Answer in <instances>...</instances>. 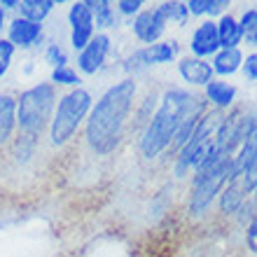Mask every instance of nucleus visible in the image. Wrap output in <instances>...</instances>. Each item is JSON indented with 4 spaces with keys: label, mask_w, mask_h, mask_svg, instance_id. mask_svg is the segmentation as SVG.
Listing matches in <instances>:
<instances>
[{
    "label": "nucleus",
    "mask_w": 257,
    "mask_h": 257,
    "mask_svg": "<svg viewBox=\"0 0 257 257\" xmlns=\"http://www.w3.org/2000/svg\"><path fill=\"white\" fill-rule=\"evenodd\" d=\"M108 52H110V35L105 33L94 35L87 47L80 52V56H77V68L84 75H96L103 68L105 59H108Z\"/></svg>",
    "instance_id": "obj_9"
},
{
    "label": "nucleus",
    "mask_w": 257,
    "mask_h": 257,
    "mask_svg": "<svg viewBox=\"0 0 257 257\" xmlns=\"http://www.w3.org/2000/svg\"><path fill=\"white\" fill-rule=\"evenodd\" d=\"M220 52V40H217V26L213 19L201 21L194 28L190 38V56L208 61V56H215Z\"/></svg>",
    "instance_id": "obj_7"
},
{
    "label": "nucleus",
    "mask_w": 257,
    "mask_h": 257,
    "mask_svg": "<svg viewBox=\"0 0 257 257\" xmlns=\"http://www.w3.org/2000/svg\"><path fill=\"white\" fill-rule=\"evenodd\" d=\"M257 157V126L252 128L250 134L245 136L241 145L236 148V152L231 155V164H234V178H241L248 171L252 162H255Z\"/></svg>",
    "instance_id": "obj_14"
},
{
    "label": "nucleus",
    "mask_w": 257,
    "mask_h": 257,
    "mask_svg": "<svg viewBox=\"0 0 257 257\" xmlns=\"http://www.w3.org/2000/svg\"><path fill=\"white\" fill-rule=\"evenodd\" d=\"M245 82H257V52H250L248 56H243V66H241Z\"/></svg>",
    "instance_id": "obj_29"
},
{
    "label": "nucleus",
    "mask_w": 257,
    "mask_h": 257,
    "mask_svg": "<svg viewBox=\"0 0 257 257\" xmlns=\"http://www.w3.org/2000/svg\"><path fill=\"white\" fill-rule=\"evenodd\" d=\"M145 54H148L150 66L171 63V61H176L178 54H180V45H178V40H159L155 45L145 47Z\"/></svg>",
    "instance_id": "obj_18"
},
{
    "label": "nucleus",
    "mask_w": 257,
    "mask_h": 257,
    "mask_svg": "<svg viewBox=\"0 0 257 257\" xmlns=\"http://www.w3.org/2000/svg\"><path fill=\"white\" fill-rule=\"evenodd\" d=\"M14 45L7 38H0V77H5V73L10 70V63H12L14 56Z\"/></svg>",
    "instance_id": "obj_26"
},
{
    "label": "nucleus",
    "mask_w": 257,
    "mask_h": 257,
    "mask_svg": "<svg viewBox=\"0 0 257 257\" xmlns=\"http://www.w3.org/2000/svg\"><path fill=\"white\" fill-rule=\"evenodd\" d=\"M245 245H248V250L252 255H257V215L245 227Z\"/></svg>",
    "instance_id": "obj_31"
},
{
    "label": "nucleus",
    "mask_w": 257,
    "mask_h": 257,
    "mask_svg": "<svg viewBox=\"0 0 257 257\" xmlns=\"http://www.w3.org/2000/svg\"><path fill=\"white\" fill-rule=\"evenodd\" d=\"M3 24H5V10L0 5V31H3Z\"/></svg>",
    "instance_id": "obj_33"
},
{
    "label": "nucleus",
    "mask_w": 257,
    "mask_h": 257,
    "mask_svg": "<svg viewBox=\"0 0 257 257\" xmlns=\"http://www.w3.org/2000/svg\"><path fill=\"white\" fill-rule=\"evenodd\" d=\"M217 26V40H220V49H236L243 38H241V26H238V19L234 14H222L220 19L215 21Z\"/></svg>",
    "instance_id": "obj_15"
},
{
    "label": "nucleus",
    "mask_w": 257,
    "mask_h": 257,
    "mask_svg": "<svg viewBox=\"0 0 257 257\" xmlns=\"http://www.w3.org/2000/svg\"><path fill=\"white\" fill-rule=\"evenodd\" d=\"M157 12L162 14V19L166 24H178V26H185L187 19H190V12H187V5L185 3H162V5H157Z\"/></svg>",
    "instance_id": "obj_22"
},
{
    "label": "nucleus",
    "mask_w": 257,
    "mask_h": 257,
    "mask_svg": "<svg viewBox=\"0 0 257 257\" xmlns=\"http://www.w3.org/2000/svg\"><path fill=\"white\" fill-rule=\"evenodd\" d=\"M178 75L190 87H206L213 80V68H210L208 61H203V59L185 54L178 59Z\"/></svg>",
    "instance_id": "obj_10"
},
{
    "label": "nucleus",
    "mask_w": 257,
    "mask_h": 257,
    "mask_svg": "<svg viewBox=\"0 0 257 257\" xmlns=\"http://www.w3.org/2000/svg\"><path fill=\"white\" fill-rule=\"evenodd\" d=\"M56 110V87L52 82H40L17 96V126L19 134L40 138L52 124Z\"/></svg>",
    "instance_id": "obj_4"
},
{
    "label": "nucleus",
    "mask_w": 257,
    "mask_h": 257,
    "mask_svg": "<svg viewBox=\"0 0 257 257\" xmlns=\"http://www.w3.org/2000/svg\"><path fill=\"white\" fill-rule=\"evenodd\" d=\"M238 26H241V38H243L248 45L257 47V7L243 10L241 19H238Z\"/></svg>",
    "instance_id": "obj_23"
},
{
    "label": "nucleus",
    "mask_w": 257,
    "mask_h": 257,
    "mask_svg": "<svg viewBox=\"0 0 257 257\" xmlns=\"http://www.w3.org/2000/svg\"><path fill=\"white\" fill-rule=\"evenodd\" d=\"M238 183H241V187H243L245 194H252V190L257 187V157H255V162L248 166V171L238 178Z\"/></svg>",
    "instance_id": "obj_28"
},
{
    "label": "nucleus",
    "mask_w": 257,
    "mask_h": 257,
    "mask_svg": "<svg viewBox=\"0 0 257 257\" xmlns=\"http://www.w3.org/2000/svg\"><path fill=\"white\" fill-rule=\"evenodd\" d=\"M138 84L134 77H124L91 105L84 126V141L96 155H112L124 141L128 117L136 108Z\"/></svg>",
    "instance_id": "obj_1"
},
{
    "label": "nucleus",
    "mask_w": 257,
    "mask_h": 257,
    "mask_svg": "<svg viewBox=\"0 0 257 257\" xmlns=\"http://www.w3.org/2000/svg\"><path fill=\"white\" fill-rule=\"evenodd\" d=\"M243 66V52L241 49H220L213 61H210V68H213V75H220V77H229V75L238 73Z\"/></svg>",
    "instance_id": "obj_16"
},
{
    "label": "nucleus",
    "mask_w": 257,
    "mask_h": 257,
    "mask_svg": "<svg viewBox=\"0 0 257 257\" xmlns=\"http://www.w3.org/2000/svg\"><path fill=\"white\" fill-rule=\"evenodd\" d=\"M45 59H47V63H52V68L68 66V54L61 49V45H47V49H45Z\"/></svg>",
    "instance_id": "obj_27"
},
{
    "label": "nucleus",
    "mask_w": 257,
    "mask_h": 257,
    "mask_svg": "<svg viewBox=\"0 0 257 257\" xmlns=\"http://www.w3.org/2000/svg\"><path fill=\"white\" fill-rule=\"evenodd\" d=\"M89 10H91V17H94V26L98 28H112L117 26V10L112 3H108V0H87Z\"/></svg>",
    "instance_id": "obj_19"
},
{
    "label": "nucleus",
    "mask_w": 257,
    "mask_h": 257,
    "mask_svg": "<svg viewBox=\"0 0 257 257\" xmlns=\"http://www.w3.org/2000/svg\"><path fill=\"white\" fill-rule=\"evenodd\" d=\"M245 192L238 183V178H231L229 183L224 185V190L220 192V213L224 215H236L238 208L245 203Z\"/></svg>",
    "instance_id": "obj_17"
},
{
    "label": "nucleus",
    "mask_w": 257,
    "mask_h": 257,
    "mask_svg": "<svg viewBox=\"0 0 257 257\" xmlns=\"http://www.w3.org/2000/svg\"><path fill=\"white\" fill-rule=\"evenodd\" d=\"M208 110L206 98L196 94H190L183 87H171L159 96V105H157L155 115L150 117V122L145 124L138 141L143 159L155 162L157 157H162L164 152H169L173 145L178 128L183 126L190 117L201 115Z\"/></svg>",
    "instance_id": "obj_2"
},
{
    "label": "nucleus",
    "mask_w": 257,
    "mask_h": 257,
    "mask_svg": "<svg viewBox=\"0 0 257 257\" xmlns=\"http://www.w3.org/2000/svg\"><path fill=\"white\" fill-rule=\"evenodd\" d=\"M68 24H70V45L82 52L89 45V40L94 38V17H91L87 0H80V3L70 5Z\"/></svg>",
    "instance_id": "obj_6"
},
{
    "label": "nucleus",
    "mask_w": 257,
    "mask_h": 257,
    "mask_svg": "<svg viewBox=\"0 0 257 257\" xmlns=\"http://www.w3.org/2000/svg\"><path fill=\"white\" fill-rule=\"evenodd\" d=\"M17 128V96L0 94V150L7 148Z\"/></svg>",
    "instance_id": "obj_12"
},
{
    "label": "nucleus",
    "mask_w": 257,
    "mask_h": 257,
    "mask_svg": "<svg viewBox=\"0 0 257 257\" xmlns=\"http://www.w3.org/2000/svg\"><path fill=\"white\" fill-rule=\"evenodd\" d=\"M187 5V12L190 17H213V14H227V7L229 3L227 0H190V3H185Z\"/></svg>",
    "instance_id": "obj_21"
},
{
    "label": "nucleus",
    "mask_w": 257,
    "mask_h": 257,
    "mask_svg": "<svg viewBox=\"0 0 257 257\" xmlns=\"http://www.w3.org/2000/svg\"><path fill=\"white\" fill-rule=\"evenodd\" d=\"M115 10L119 14H124V17H134V14H138L143 10V0H119Z\"/></svg>",
    "instance_id": "obj_30"
},
{
    "label": "nucleus",
    "mask_w": 257,
    "mask_h": 257,
    "mask_svg": "<svg viewBox=\"0 0 257 257\" xmlns=\"http://www.w3.org/2000/svg\"><path fill=\"white\" fill-rule=\"evenodd\" d=\"M52 84H63V87H80V77H77V73H75L73 68H68V66H63V68H54L52 70Z\"/></svg>",
    "instance_id": "obj_24"
},
{
    "label": "nucleus",
    "mask_w": 257,
    "mask_h": 257,
    "mask_svg": "<svg viewBox=\"0 0 257 257\" xmlns=\"http://www.w3.org/2000/svg\"><path fill=\"white\" fill-rule=\"evenodd\" d=\"M236 94H238V89L234 87L231 82L215 80V77H213V80L203 87V98H206V103H210V105H213V110H220V112L234 108Z\"/></svg>",
    "instance_id": "obj_11"
},
{
    "label": "nucleus",
    "mask_w": 257,
    "mask_h": 257,
    "mask_svg": "<svg viewBox=\"0 0 257 257\" xmlns=\"http://www.w3.org/2000/svg\"><path fill=\"white\" fill-rule=\"evenodd\" d=\"M91 103H94L91 94L82 87L70 89L68 94H63L59 98L52 124H49V141H52V145L61 148L77 134V128L87 122L89 112H91Z\"/></svg>",
    "instance_id": "obj_5"
},
{
    "label": "nucleus",
    "mask_w": 257,
    "mask_h": 257,
    "mask_svg": "<svg viewBox=\"0 0 257 257\" xmlns=\"http://www.w3.org/2000/svg\"><path fill=\"white\" fill-rule=\"evenodd\" d=\"M0 5H3V10H19V3H17V0H3Z\"/></svg>",
    "instance_id": "obj_32"
},
{
    "label": "nucleus",
    "mask_w": 257,
    "mask_h": 257,
    "mask_svg": "<svg viewBox=\"0 0 257 257\" xmlns=\"http://www.w3.org/2000/svg\"><path fill=\"white\" fill-rule=\"evenodd\" d=\"M148 68H150V61H148V54H145V47L136 49L134 54L126 59V63H124V70H126L128 75L143 73V70H148Z\"/></svg>",
    "instance_id": "obj_25"
},
{
    "label": "nucleus",
    "mask_w": 257,
    "mask_h": 257,
    "mask_svg": "<svg viewBox=\"0 0 257 257\" xmlns=\"http://www.w3.org/2000/svg\"><path fill=\"white\" fill-rule=\"evenodd\" d=\"M234 178V164H231L229 155L222 152H213L206 162L194 171L192 178V192H190V210L194 215H203L208 213L220 192L224 190V185Z\"/></svg>",
    "instance_id": "obj_3"
},
{
    "label": "nucleus",
    "mask_w": 257,
    "mask_h": 257,
    "mask_svg": "<svg viewBox=\"0 0 257 257\" xmlns=\"http://www.w3.org/2000/svg\"><path fill=\"white\" fill-rule=\"evenodd\" d=\"M40 38H42L40 24H33V21L24 19V17L12 19V24H10V38L7 40L12 42L14 47H33Z\"/></svg>",
    "instance_id": "obj_13"
},
{
    "label": "nucleus",
    "mask_w": 257,
    "mask_h": 257,
    "mask_svg": "<svg viewBox=\"0 0 257 257\" xmlns=\"http://www.w3.org/2000/svg\"><path fill=\"white\" fill-rule=\"evenodd\" d=\"M54 7V0H24V3H19V12L24 19L33 21V24H42Z\"/></svg>",
    "instance_id": "obj_20"
},
{
    "label": "nucleus",
    "mask_w": 257,
    "mask_h": 257,
    "mask_svg": "<svg viewBox=\"0 0 257 257\" xmlns=\"http://www.w3.org/2000/svg\"><path fill=\"white\" fill-rule=\"evenodd\" d=\"M166 21L162 19V14L155 10H141V12L136 14L134 24H131V31H134V35L138 38V40L143 42V45H155V42H159V38L164 35V31H166Z\"/></svg>",
    "instance_id": "obj_8"
}]
</instances>
